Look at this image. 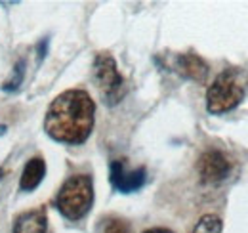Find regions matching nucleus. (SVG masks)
I'll return each mask as SVG.
<instances>
[{"label": "nucleus", "mask_w": 248, "mask_h": 233, "mask_svg": "<svg viewBox=\"0 0 248 233\" xmlns=\"http://www.w3.org/2000/svg\"><path fill=\"white\" fill-rule=\"evenodd\" d=\"M48 218L44 208H34L19 214L14 224V233H46Z\"/></svg>", "instance_id": "6e6552de"}, {"label": "nucleus", "mask_w": 248, "mask_h": 233, "mask_svg": "<svg viewBox=\"0 0 248 233\" xmlns=\"http://www.w3.org/2000/svg\"><path fill=\"white\" fill-rule=\"evenodd\" d=\"M93 204V182L88 174L71 176L62 185L56 206L67 220L84 218Z\"/></svg>", "instance_id": "7ed1b4c3"}, {"label": "nucleus", "mask_w": 248, "mask_h": 233, "mask_svg": "<svg viewBox=\"0 0 248 233\" xmlns=\"http://www.w3.org/2000/svg\"><path fill=\"white\" fill-rule=\"evenodd\" d=\"M109 180L117 191L132 193V191H138L143 187V183L147 180V172L143 166H140L136 170H128L124 161H113L111 170H109Z\"/></svg>", "instance_id": "423d86ee"}, {"label": "nucleus", "mask_w": 248, "mask_h": 233, "mask_svg": "<svg viewBox=\"0 0 248 233\" xmlns=\"http://www.w3.org/2000/svg\"><path fill=\"white\" fill-rule=\"evenodd\" d=\"M143 233H174L170 232V230H166V228H153V230H147V232Z\"/></svg>", "instance_id": "ddd939ff"}, {"label": "nucleus", "mask_w": 248, "mask_h": 233, "mask_svg": "<svg viewBox=\"0 0 248 233\" xmlns=\"http://www.w3.org/2000/svg\"><path fill=\"white\" fill-rule=\"evenodd\" d=\"M4 132H6V126H2V124H0V136H2Z\"/></svg>", "instance_id": "4468645a"}, {"label": "nucleus", "mask_w": 248, "mask_h": 233, "mask_svg": "<svg viewBox=\"0 0 248 233\" xmlns=\"http://www.w3.org/2000/svg\"><path fill=\"white\" fill-rule=\"evenodd\" d=\"M2 174H4V172H2V168H0V178H2Z\"/></svg>", "instance_id": "2eb2a0df"}, {"label": "nucleus", "mask_w": 248, "mask_h": 233, "mask_svg": "<svg viewBox=\"0 0 248 233\" xmlns=\"http://www.w3.org/2000/svg\"><path fill=\"white\" fill-rule=\"evenodd\" d=\"M93 81L107 103L121 101L124 94V79L117 69V61L111 54L101 52L93 59Z\"/></svg>", "instance_id": "20e7f679"}, {"label": "nucleus", "mask_w": 248, "mask_h": 233, "mask_svg": "<svg viewBox=\"0 0 248 233\" xmlns=\"http://www.w3.org/2000/svg\"><path fill=\"white\" fill-rule=\"evenodd\" d=\"M248 79L241 69H225L214 79L206 92V109L212 115H221L239 107L247 96Z\"/></svg>", "instance_id": "f03ea898"}, {"label": "nucleus", "mask_w": 248, "mask_h": 233, "mask_svg": "<svg viewBox=\"0 0 248 233\" xmlns=\"http://www.w3.org/2000/svg\"><path fill=\"white\" fill-rule=\"evenodd\" d=\"M95 103L84 90H65L48 107L44 118L46 134L62 144L80 146L93 128Z\"/></svg>", "instance_id": "f257e3e1"}, {"label": "nucleus", "mask_w": 248, "mask_h": 233, "mask_svg": "<svg viewBox=\"0 0 248 233\" xmlns=\"http://www.w3.org/2000/svg\"><path fill=\"white\" fill-rule=\"evenodd\" d=\"M103 233H132V228L123 218H111L105 222Z\"/></svg>", "instance_id": "f8f14e48"}, {"label": "nucleus", "mask_w": 248, "mask_h": 233, "mask_svg": "<svg viewBox=\"0 0 248 233\" xmlns=\"http://www.w3.org/2000/svg\"><path fill=\"white\" fill-rule=\"evenodd\" d=\"M44 174H46V163L40 157H32L31 161L25 165V168H23V174H21V180H19V187L23 191H32L34 187L40 185Z\"/></svg>", "instance_id": "1a4fd4ad"}, {"label": "nucleus", "mask_w": 248, "mask_h": 233, "mask_svg": "<svg viewBox=\"0 0 248 233\" xmlns=\"http://www.w3.org/2000/svg\"><path fill=\"white\" fill-rule=\"evenodd\" d=\"M197 172H199L201 180L204 183H217V182H221V180H225L229 176L231 163L221 151L210 149V151H204L199 157Z\"/></svg>", "instance_id": "39448f33"}, {"label": "nucleus", "mask_w": 248, "mask_h": 233, "mask_svg": "<svg viewBox=\"0 0 248 233\" xmlns=\"http://www.w3.org/2000/svg\"><path fill=\"white\" fill-rule=\"evenodd\" d=\"M221 228H223V222H221L219 216H216V214H204L197 222L193 233H221Z\"/></svg>", "instance_id": "9d476101"}, {"label": "nucleus", "mask_w": 248, "mask_h": 233, "mask_svg": "<svg viewBox=\"0 0 248 233\" xmlns=\"http://www.w3.org/2000/svg\"><path fill=\"white\" fill-rule=\"evenodd\" d=\"M176 71L195 83H204L208 77V63L197 54H180L176 58Z\"/></svg>", "instance_id": "0eeeda50"}, {"label": "nucleus", "mask_w": 248, "mask_h": 233, "mask_svg": "<svg viewBox=\"0 0 248 233\" xmlns=\"http://www.w3.org/2000/svg\"><path fill=\"white\" fill-rule=\"evenodd\" d=\"M23 75H25V63H23V61H17V65H16V69H14V77H12L10 81H6L4 90H8V92L17 90L19 84H23Z\"/></svg>", "instance_id": "9b49d317"}]
</instances>
